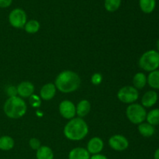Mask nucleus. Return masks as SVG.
Wrapping results in <instances>:
<instances>
[{"label": "nucleus", "mask_w": 159, "mask_h": 159, "mask_svg": "<svg viewBox=\"0 0 159 159\" xmlns=\"http://www.w3.org/2000/svg\"><path fill=\"white\" fill-rule=\"evenodd\" d=\"M41 100L42 99H40V96L34 94H33L29 99V102L30 103L31 107H34V108H38V107H40V105H41Z\"/></svg>", "instance_id": "obj_25"}, {"label": "nucleus", "mask_w": 159, "mask_h": 159, "mask_svg": "<svg viewBox=\"0 0 159 159\" xmlns=\"http://www.w3.org/2000/svg\"><path fill=\"white\" fill-rule=\"evenodd\" d=\"M17 95L21 98H30L33 94H34L35 87L34 85L28 81L21 82L16 87Z\"/></svg>", "instance_id": "obj_11"}, {"label": "nucleus", "mask_w": 159, "mask_h": 159, "mask_svg": "<svg viewBox=\"0 0 159 159\" xmlns=\"http://www.w3.org/2000/svg\"><path fill=\"white\" fill-rule=\"evenodd\" d=\"M158 100V94L155 90L147 91L141 98V105L144 108H152Z\"/></svg>", "instance_id": "obj_13"}, {"label": "nucleus", "mask_w": 159, "mask_h": 159, "mask_svg": "<svg viewBox=\"0 0 159 159\" xmlns=\"http://www.w3.org/2000/svg\"><path fill=\"white\" fill-rule=\"evenodd\" d=\"M57 89L54 83L49 82L41 87L40 90V97L43 101L51 100L55 96Z\"/></svg>", "instance_id": "obj_12"}, {"label": "nucleus", "mask_w": 159, "mask_h": 159, "mask_svg": "<svg viewBox=\"0 0 159 159\" xmlns=\"http://www.w3.org/2000/svg\"><path fill=\"white\" fill-rule=\"evenodd\" d=\"M15 145L13 138L8 135L0 137V150L3 152H8L12 150Z\"/></svg>", "instance_id": "obj_20"}, {"label": "nucleus", "mask_w": 159, "mask_h": 159, "mask_svg": "<svg viewBox=\"0 0 159 159\" xmlns=\"http://www.w3.org/2000/svg\"><path fill=\"white\" fill-rule=\"evenodd\" d=\"M6 93L9 96V97H13V96H17V89L16 87L14 85H9L7 89H6Z\"/></svg>", "instance_id": "obj_28"}, {"label": "nucleus", "mask_w": 159, "mask_h": 159, "mask_svg": "<svg viewBox=\"0 0 159 159\" xmlns=\"http://www.w3.org/2000/svg\"><path fill=\"white\" fill-rule=\"evenodd\" d=\"M37 159H54V154L52 149L46 145H42L37 151H36Z\"/></svg>", "instance_id": "obj_18"}, {"label": "nucleus", "mask_w": 159, "mask_h": 159, "mask_svg": "<svg viewBox=\"0 0 159 159\" xmlns=\"http://www.w3.org/2000/svg\"><path fill=\"white\" fill-rule=\"evenodd\" d=\"M126 116L130 123L135 125H139L146 120L147 110L141 104H130L126 109Z\"/></svg>", "instance_id": "obj_5"}, {"label": "nucleus", "mask_w": 159, "mask_h": 159, "mask_svg": "<svg viewBox=\"0 0 159 159\" xmlns=\"http://www.w3.org/2000/svg\"><path fill=\"white\" fill-rule=\"evenodd\" d=\"M102 79H103V77H102V74L98 72L94 73L91 77V82L93 85H99L102 83Z\"/></svg>", "instance_id": "obj_27"}, {"label": "nucleus", "mask_w": 159, "mask_h": 159, "mask_svg": "<svg viewBox=\"0 0 159 159\" xmlns=\"http://www.w3.org/2000/svg\"><path fill=\"white\" fill-rule=\"evenodd\" d=\"M61 116L65 119H73L76 116V107L73 102L70 100H63L60 102L58 107Z\"/></svg>", "instance_id": "obj_9"}, {"label": "nucleus", "mask_w": 159, "mask_h": 159, "mask_svg": "<svg viewBox=\"0 0 159 159\" xmlns=\"http://www.w3.org/2000/svg\"><path fill=\"white\" fill-rule=\"evenodd\" d=\"M12 0H0V8H8L12 5Z\"/></svg>", "instance_id": "obj_29"}, {"label": "nucleus", "mask_w": 159, "mask_h": 159, "mask_svg": "<svg viewBox=\"0 0 159 159\" xmlns=\"http://www.w3.org/2000/svg\"><path fill=\"white\" fill-rule=\"evenodd\" d=\"M133 86L137 89H142L148 84L147 75L144 72H138L133 77Z\"/></svg>", "instance_id": "obj_17"}, {"label": "nucleus", "mask_w": 159, "mask_h": 159, "mask_svg": "<svg viewBox=\"0 0 159 159\" xmlns=\"http://www.w3.org/2000/svg\"><path fill=\"white\" fill-rule=\"evenodd\" d=\"M63 133L69 141H82L88 135L89 126L83 118L75 117L65 124Z\"/></svg>", "instance_id": "obj_2"}, {"label": "nucleus", "mask_w": 159, "mask_h": 159, "mask_svg": "<svg viewBox=\"0 0 159 159\" xmlns=\"http://www.w3.org/2000/svg\"><path fill=\"white\" fill-rule=\"evenodd\" d=\"M29 145L31 148V149H33L34 151H37L42 146L40 140L36 138H32L30 139Z\"/></svg>", "instance_id": "obj_26"}, {"label": "nucleus", "mask_w": 159, "mask_h": 159, "mask_svg": "<svg viewBox=\"0 0 159 159\" xmlns=\"http://www.w3.org/2000/svg\"><path fill=\"white\" fill-rule=\"evenodd\" d=\"M154 159H159V148L155 150L154 153Z\"/></svg>", "instance_id": "obj_31"}, {"label": "nucleus", "mask_w": 159, "mask_h": 159, "mask_svg": "<svg viewBox=\"0 0 159 159\" xmlns=\"http://www.w3.org/2000/svg\"><path fill=\"white\" fill-rule=\"evenodd\" d=\"M116 96L121 102L130 105L139 99V92L133 85H125L120 89Z\"/></svg>", "instance_id": "obj_6"}, {"label": "nucleus", "mask_w": 159, "mask_h": 159, "mask_svg": "<svg viewBox=\"0 0 159 159\" xmlns=\"http://www.w3.org/2000/svg\"><path fill=\"white\" fill-rule=\"evenodd\" d=\"M108 144L110 147L116 152H124L129 147L128 139L121 134H114L110 137Z\"/></svg>", "instance_id": "obj_8"}, {"label": "nucleus", "mask_w": 159, "mask_h": 159, "mask_svg": "<svg viewBox=\"0 0 159 159\" xmlns=\"http://www.w3.org/2000/svg\"><path fill=\"white\" fill-rule=\"evenodd\" d=\"M138 130L140 134L144 138H151L155 133V127L147 122L140 124L138 127Z\"/></svg>", "instance_id": "obj_16"}, {"label": "nucleus", "mask_w": 159, "mask_h": 159, "mask_svg": "<svg viewBox=\"0 0 159 159\" xmlns=\"http://www.w3.org/2000/svg\"><path fill=\"white\" fill-rule=\"evenodd\" d=\"M54 85L56 89L62 93H74L80 87L81 79L75 71L65 70L57 75Z\"/></svg>", "instance_id": "obj_1"}, {"label": "nucleus", "mask_w": 159, "mask_h": 159, "mask_svg": "<svg viewBox=\"0 0 159 159\" xmlns=\"http://www.w3.org/2000/svg\"><path fill=\"white\" fill-rule=\"evenodd\" d=\"M139 6L144 13L150 14L156 7V0H139Z\"/></svg>", "instance_id": "obj_19"}, {"label": "nucleus", "mask_w": 159, "mask_h": 159, "mask_svg": "<svg viewBox=\"0 0 159 159\" xmlns=\"http://www.w3.org/2000/svg\"><path fill=\"white\" fill-rule=\"evenodd\" d=\"M76 107V115L78 117L83 118L86 116L91 111L92 105L87 99H82L78 102Z\"/></svg>", "instance_id": "obj_14"}, {"label": "nucleus", "mask_w": 159, "mask_h": 159, "mask_svg": "<svg viewBox=\"0 0 159 159\" xmlns=\"http://www.w3.org/2000/svg\"><path fill=\"white\" fill-rule=\"evenodd\" d=\"M122 0H104V7L110 12H114L119 9Z\"/></svg>", "instance_id": "obj_24"}, {"label": "nucleus", "mask_w": 159, "mask_h": 159, "mask_svg": "<svg viewBox=\"0 0 159 159\" xmlns=\"http://www.w3.org/2000/svg\"><path fill=\"white\" fill-rule=\"evenodd\" d=\"M104 148V142L99 137H93L87 144L86 150L88 151L90 155H97L100 154L101 152Z\"/></svg>", "instance_id": "obj_10"}, {"label": "nucleus", "mask_w": 159, "mask_h": 159, "mask_svg": "<svg viewBox=\"0 0 159 159\" xmlns=\"http://www.w3.org/2000/svg\"><path fill=\"white\" fill-rule=\"evenodd\" d=\"M9 23L16 29H22L27 22V16L23 9L16 8L9 14Z\"/></svg>", "instance_id": "obj_7"}, {"label": "nucleus", "mask_w": 159, "mask_h": 159, "mask_svg": "<svg viewBox=\"0 0 159 159\" xmlns=\"http://www.w3.org/2000/svg\"><path fill=\"white\" fill-rule=\"evenodd\" d=\"M146 120H147V123L154 127L159 125V109H153L147 113Z\"/></svg>", "instance_id": "obj_22"}, {"label": "nucleus", "mask_w": 159, "mask_h": 159, "mask_svg": "<svg viewBox=\"0 0 159 159\" xmlns=\"http://www.w3.org/2000/svg\"><path fill=\"white\" fill-rule=\"evenodd\" d=\"M139 67L147 72H152L159 68V52L156 50L145 51L138 61Z\"/></svg>", "instance_id": "obj_4"}, {"label": "nucleus", "mask_w": 159, "mask_h": 159, "mask_svg": "<svg viewBox=\"0 0 159 159\" xmlns=\"http://www.w3.org/2000/svg\"><path fill=\"white\" fill-rule=\"evenodd\" d=\"M156 48H157L156 51H158V52H159V39L158 40H157V42H156Z\"/></svg>", "instance_id": "obj_32"}, {"label": "nucleus", "mask_w": 159, "mask_h": 159, "mask_svg": "<svg viewBox=\"0 0 159 159\" xmlns=\"http://www.w3.org/2000/svg\"><path fill=\"white\" fill-rule=\"evenodd\" d=\"M90 159H109L107 156L102 154H97V155H93L90 157Z\"/></svg>", "instance_id": "obj_30"}, {"label": "nucleus", "mask_w": 159, "mask_h": 159, "mask_svg": "<svg viewBox=\"0 0 159 159\" xmlns=\"http://www.w3.org/2000/svg\"><path fill=\"white\" fill-rule=\"evenodd\" d=\"M27 105L23 98L20 96L9 97L3 105V111L6 116L10 119H20L26 113Z\"/></svg>", "instance_id": "obj_3"}, {"label": "nucleus", "mask_w": 159, "mask_h": 159, "mask_svg": "<svg viewBox=\"0 0 159 159\" xmlns=\"http://www.w3.org/2000/svg\"><path fill=\"white\" fill-rule=\"evenodd\" d=\"M23 28L27 34H34L39 31L40 28V24L37 20H30L26 22Z\"/></svg>", "instance_id": "obj_23"}, {"label": "nucleus", "mask_w": 159, "mask_h": 159, "mask_svg": "<svg viewBox=\"0 0 159 159\" xmlns=\"http://www.w3.org/2000/svg\"><path fill=\"white\" fill-rule=\"evenodd\" d=\"M91 155L86 148L77 147L71 149L68 153V159H90Z\"/></svg>", "instance_id": "obj_15"}, {"label": "nucleus", "mask_w": 159, "mask_h": 159, "mask_svg": "<svg viewBox=\"0 0 159 159\" xmlns=\"http://www.w3.org/2000/svg\"><path fill=\"white\" fill-rule=\"evenodd\" d=\"M148 84L153 89H159V69L149 72L147 76Z\"/></svg>", "instance_id": "obj_21"}]
</instances>
